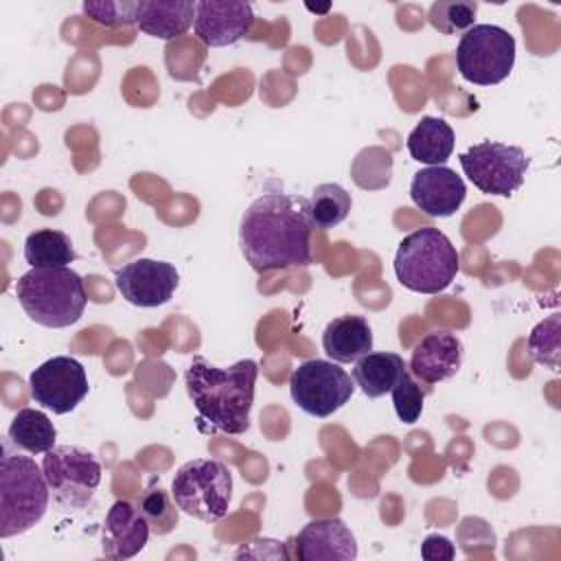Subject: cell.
Here are the masks:
<instances>
[{"label": "cell", "instance_id": "5", "mask_svg": "<svg viewBox=\"0 0 561 561\" xmlns=\"http://www.w3.org/2000/svg\"><path fill=\"white\" fill-rule=\"evenodd\" d=\"M460 267L458 252L445 232L425 226L405 234L394 254L397 280L416 294L445 291Z\"/></svg>", "mask_w": 561, "mask_h": 561}, {"label": "cell", "instance_id": "29", "mask_svg": "<svg viewBox=\"0 0 561 561\" xmlns=\"http://www.w3.org/2000/svg\"><path fill=\"white\" fill-rule=\"evenodd\" d=\"M134 4L136 2H127V0H101V2L85 0L83 13L92 22L105 28H118V26L134 24Z\"/></svg>", "mask_w": 561, "mask_h": 561}, {"label": "cell", "instance_id": "4", "mask_svg": "<svg viewBox=\"0 0 561 561\" xmlns=\"http://www.w3.org/2000/svg\"><path fill=\"white\" fill-rule=\"evenodd\" d=\"M15 296L24 313L48 329L79 322L88 305L83 278L70 267H31L15 280Z\"/></svg>", "mask_w": 561, "mask_h": 561}, {"label": "cell", "instance_id": "17", "mask_svg": "<svg viewBox=\"0 0 561 561\" xmlns=\"http://www.w3.org/2000/svg\"><path fill=\"white\" fill-rule=\"evenodd\" d=\"M149 522L129 500H116L103 522L101 546L107 559L136 557L149 539Z\"/></svg>", "mask_w": 561, "mask_h": 561}, {"label": "cell", "instance_id": "19", "mask_svg": "<svg viewBox=\"0 0 561 561\" xmlns=\"http://www.w3.org/2000/svg\"><path fill=\"white\" fill-rule=\"evenodd\" d=\"M322 348L337 364H351L373 351V329L366 318L346 313L331 320L322 333Z\"/></svg>", "mask_w": 561, "mask_h": 561}, {"label": "cell", "instance_id": "6", "mask_svg": "<svg viewBox=\"0 0 561 561\" xmlns=\"http://www.w3.org/2000/svg\"><path fill=\"white\" fill-rule=\"evenodd\" d=\"M171 497L182 513L215 524L228 515L232 473L221 460L193 458L178 467L171 482Z\"/></svg>", "mask_w": 561, "mask_h": 561}, {"label": "cell", "instance_id": "8", "mask_svg": "<svg viewBox=\"0 0 561 561\" xmlns=\"http://www.w3.org/2000/svg\"><path fill=\"white\" fill-rule=\"evenodd\" d=\"M458 160L465 175L478 191L502 197H511L524 184L526 169L530 164L522 147L495 140L471 145L458 156Z\"/></svg>", "mask_w": 561, "mask_h": 561}, {"label": "cell", "instance_id": "14", "mask_svg": "<svg viewBox=\"0 0 561 561\" xmlns=\"http://www.w3.org/2000/svg\"><path fill=\"white\" fill-rule=\"evenodd\" d=\"M412 202L427 217H451L467 197L465 180L449 167H425L410 182Z\"/></svg>", "mask_w": 561, "mask_h": 561}, {"label": "cell", "instance_id": "11", "mask_svg": "<svg viewBox=\"0 0 561 561\" xmlns=\"http://www.w3.org/2000/svg\"><path fill=\"white\" fill-rule=\"evenodd\" d=\"M28 388L35 403L55 412H72L90 390L85 368L68 355H57L39 364L28 375Z\"/></svg>", "mask_w": 561, "mask_h": 561}, {"label": "cell", "instance_id": "25", "mask_svg": "<svg viewBox=\"0 0 561 561\" xmlns=\"http://www.w3.org/2000/svg\"><path fill=\"white\" fill-rule=\"evenodd\" d=\"M478 2L471 0H436L430 4L427 22L443 35L465 33L473 26Z\"/></svg>", "mask_w": 561, "mask_h": 561}, {"label": "cell", "instance_id": "7", "mask_svg": "<svg viewBox=\"0 0 561 561\" xmlns=\"http://www.w3.org/2000/svg\"><path fill=\"white\" fill-rule=\"evenodd\" d=\"M515 66V37L497 24H473L456 48L460 77L476 85L502 83Z\"/></svg>", "mask_w": 561, "mask_h": 561}, {"label": "cell", "instance_id": "27", "mask_svg": "<svg viewBox=\"0 0 561 561\" xmlns=\"http://www.w3.org/2000/svg\"><path fill=\"white\" fill-rule=\"evenodd\" d=\"M138 508H140V513L145 515V519L149 522V528H151V533L153 535H167V533H171L175 526H178V522H180V508H178V504L169 497V493L164 491V489H156V486H149L142 495H140V500H138V504H136Z\"/></svg>", "mask_w": 561, "mask_h": 561}, {"label": "cell", "instance_id": "10", "mask_svg": "<svg viewBox=\"0 0 561 561\" xmlns=\"http://www.w3.org/2000/svg\"><path fill=\"white\" fill-rule=\"evenodd\" d=\"M42 469L53 497L66 508H85L101 482L99 458L79 445H55L44 454Z\"/></svg>", "mask_w": 561, "mask_h": 561}, {"label": "cell", "instance_id": "22", "mask_svg": "<svg viewBox=\"0 0 561 561\" xmlns=\"http://www.w3.org/2000/svg\"><path fill=\"white\" fill-rule=\"evenodd\" d=\"M7 438L15 449H22L26 454H46L55 447L57 430L53 421L35 408H22L7 432Z\"/></svg>", "mask_w": 561, "mask_h": 561}, {"label": "cell", "instance_id": "18", "mask_svg": "<svg viewBox=\"0 0 561 561\" xmlns=\"http://www.w3.org/2000/svg\"><path fill=\"white\" fill-rule=\"evenodd\" d=\"M191 0H140L134 4V24L158 39H175L195 22Z\"/></svg>", "mask_w": 561, "mask_h": 561}, {"label": "cell", "instance_id": "28", "mask_svg": "<svg viewBox=\"0 0 561 561\" xmlns=\"http://www.w3.org/2000/svg\"><path fill=\"white\" fill-rule=\"evenodd\" d=\"M392 397V405L394 412L399 416L401 423L412 425L419 421L421 412H423V401H425V392L421 390V386L414 381V377L410 375V370L405 368L401 373V377L397 379V383L390 390Z\"/></svg>", "mask_w": 561, "mask_h": 561}, {"label": "cell", "instance_id": "9", "mask_svg": "<svg viewBox=\"0 0 561 561\" xmlns=\"http://www.w3.org/2000/svg\"><path fill=\"white\" fill-rule=\"evenodd\" d=\"M355 381L331 359H307L289 375L291 401L316 419H327L353 397Z\"/></svg>", "mask_w": 561, "mask_h": 561}, {"label": "cell", "instance_id": "26", "mask_svg": "<svg viewBox=\"0 0 561 561\" xmlns=\"http://www.w3.org/2000/svg\"><path fill=\"white\" fill-rule=\"evenodd\" d=\"M559 351H561V316L550 313L546 320L535 324V329L528 335V355L550 368L559 370Z\"/></svg>", "mask_w": 561, "mask_h": 561}, {"label": "cell", "instance_id": "1", "mask_svg": "<svg viewBox=\"0 0 561 561\" xmlns=\"http://www.w3.org/2000/svg\"><path fill=\"white\" fill-rule=\"evenodd\" d=\"M313 224L309 202L298 193L267 191L250 202L239 224V248L256 274L307 267Z\"/></svg>", "mask_w": 561, "mask_h": 561}, {"label": "cell", "instance_id": "20", "mask_svg": "<svg viewBox=\"0 0 561 561\" xmlns=\"http://www.w3.org/2000/svg\"><path fill=\"white\" fill-rule=\"evenodd\" d=\"M408 151L412 160L423 162L427 167L445 164L454 153L456 136L449 123L436 116H423L416 127L408 134Z\"/></svg>", "mask_w": 561, "mask_h": 561}, {"label": "cell", "instance_id": "16", "mask_svg": "<svg viewBox=\"0 0 561 561\" xmlns=\"http://www.w3.org/2000/svg\"><path fill=\"white\" fill-rule=\"evenodd\" d=\"M462 364V344L451 331H430L412 348L408 370L419 381L434 386L458 373Z\"/></svg>", "mask_w": 561, "mask_h": 561}, {"label": "cell", "instance_id": "13", "mask_svg": "<svg viewBox=\"0 0 561 561\" xmlns=\"http://www.w3.org/2000/svg\"><path fill=\"white\" fill-rule=\"evenodd\" d=\"M254 11L250 2L202 0L195 4V35L208 48H221L239 42L250 33Z\"/></svg>", "mask_w": 561, "mask_h": 561}, {"label": "cell", "instance_id": "23", "mask_svg": "<svg viewBox=\"0 0 561 561\" xmlns=\"http://www.w3.org/2000/svg\"><path fill=\"white\" fill-rule=\"evenodd\" d=\"M75 259V245L61 230L39 228L24 241V261L31 267H68Z\"/></svg>", "mask_w": 561, "mask_h": 561}, {"label": "cell", "instance_id": "21", "mask_svg": "<svg viewBox=\"0 0 561 561\" xmlns=\"http://www.w3.org/2000/svg\"><path fill=\"white\" fill-rule=\"evenodd\" d=\"M405 368L408 364L397 353H368L355 362L353 381L368 399H377L392 390Z\"/></svg>", "mask_w": 561, "mask_h": 561}, {"label": "cell", "instance_id": "12", "mask_svg": "<svg viewBox=\"0 0 561 561\" xmlns=\"http://www.w3.org/2000/svg\"><path fill=\"white\" fill-rule=\"evenodd\" d=\"M114 283L129 305L151 309L171 300L180 274L167 261L136 259L114 272Z\"/></svg>", "mask_w": 561, "mask_h": 561}, {"label": "cell", "instance_id": "15", "mask_svg": "<svg viewBox=\"0 0 561 561\" xmlns=\"http://www.w3.org/2000/svg\"><path fill=\"white\" fill-rule=\"evenodd\" d=\"M296 557L300 561H353L357 539L340 517L311 519L296 537Z\"/></svg>", "mask_w": 561, "mask_h": 561}, {"label": "cell", "instance_id": "2", "mask_svg": "<svg viewBox=\"0 0 561 561\" xmlns=\"http://www.w3.org/2000/svg\"><path fill=\"white\" fill-rule=\"evenodd\" d=\"M259 366L254 359H239L217 368L204 357H193L184 373L186 392L197 410V425L226 434H243L250 427L254 383Z\"/></svg>", "mask_w": 561, "mask_h": 561}, {"label": "cell", "instance_id": "24", "mask_svg": "<svg viewBox=\"0 0 561 561\" xmlns=\"http://www.w3.org/2000/svg\"><path fill=\"white\" fill-rule=\"evenodd\" d=\"M307 202H309L311 224L313 228H320V230L340 226L348 217L351 204H353L351 193L335 182L318 184L311 191V197Z\"/></svg>", "mask_w": 561, "mask_h": 561}, {"label": "cell", "instance_id": "3", "mask_svg": "<svg viewBox=\"0 0 561 561\" xmlns=\"http://www.w3.org/2000/svg\"><path fill=\"white\" fill-rule=\"evenodd\" d=\"M50 486L44 469L31 458L2 443L0 460V537L22 535L42 522L48 508Z\"/></svg>", "mask_w": 561, "mask_h": 561}, {"label": "cell", "instance_id": "30", "mask_svg": "<svg viewBox=\"0 0 561 561\" xmlns=\"http://www.w3.org/2000/svg\"><path fill=\"white\" fill-rule=\"evenodd\" d=\"M421 554L427 561H440V559L449 561V559H454L456 550H454V543L447 537H443V535H427L423 539Z\"/></svg>", "mask_w": 561, "mask_h": 561}]
</instances>
